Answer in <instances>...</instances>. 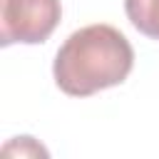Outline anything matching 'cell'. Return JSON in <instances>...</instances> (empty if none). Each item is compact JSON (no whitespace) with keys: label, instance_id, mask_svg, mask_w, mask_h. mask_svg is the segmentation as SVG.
<instances>
[{"label":"cell","instance_id":"6da1fadb","mask_svg":"<svg viewBox=\"0 0 159 159\" xmlns=\"http://www.w3.org/2000/svg\"><path fill=\"white\" fill-rule=\"evenodd\" d=\"M134 65L129 40L112 25L97 22L75 30L55 55L52 75L70 97H89L122 84Z\"/></svg>","mask_w":159,"mask_h":159},{"label":"cell","instance_id":"7a4b0ae2","mask_svg":"<svg viewBox=\"0 0 159 159\" xmlns=\"http://www.w3.org/2000/svg\"><path fill=\"white\" fill-rule=\"evenodd\" d=\"M60 0H0V45H40L60 25Z\"/></svg>","mask_w":159,"mask_h":159},{"label":"cell","instance_id":"3957f363","mask_svg":"<svg viewBox=\"0 0 159 159\" xmlns=\"http://www.w3.org/2000/svg\"><path fill=\"white\" fill-rule=\"evenodd\" d=\"M124 12L142 35L159 40V0H124Z\"/></svg>","mask_w":159,"mask_h":159},{"label":"cell","instance_id":"277c9868","mask_svg":"<svg viewBox=\"0 0 159 159\" xmlns=\"http://www.w3.org/2000/svg\"><path fill=\"white\" fill-rule=\"evenodd\" d=\"M5 154H20V157H47V149L37 144L32 137H15L12 142L5 144Z\"/></svg>","mask_w":159,"mask_h":159}]
</instances>
